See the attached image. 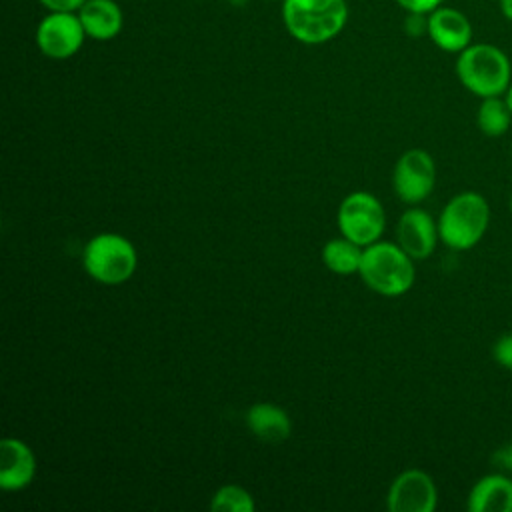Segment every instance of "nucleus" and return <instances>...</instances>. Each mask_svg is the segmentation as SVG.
Masks as SVG:
<instances>
[{
  "label": "nucleus",
  "mask_w": 512,
  "mask_h": 512,
  "mask_svg": "<svg viewBox=\"0 0 512 512\" xmlns=\"http://www.w3.org/2000/svg\"><path fill=\"white\" fill-rule=\"evenodd\" d=\"M510 152H512V148H510Z\"/></svg>",
  "instance_id": "a878e982"
},
{
  "label": "nucleus",
  "mask_w": 512,
  "mask_h": 512,
  "mask_svg": "<svg viewBox=\"0 0 512 512\" xmlns=\"http://www.w3.org/2000/svg\"><path fill=\"white\" fill-rule=\"evenodd\" d=\"M82 260L86 272L102 284L126 282L134 274L138 262L132 242L112 232L90 238Z\"/></svg>",
  "instance_id": "39448f33"
},
{
  "label": "nucleus",
  "mask_w": 512,
  "mask_h": 512,
  "mask_svg": "<svg viewBox=\"0 0 512 512\" xmlns=\"http://www.w3.org/2000/svg\"><path fill=\"white\" fill-rule=\"evenodd\" d=\"M80 22L96 40L114 38L122 28V12L112 0H86L80 8Z\"/></svg>",
  "instance_id": "4468645a"
},
{
  "label": "nucleus",
  "mask_w": 512,
  "mask_h": 512,
  "mask_svg": "<svg viewBox=\"0 0 512 512\" xmlns=\"http://www.w3.org/2000/svg\"><path fill=\"white\" fill-rule=\"evenodd\" d=\"M510 214H512V194H510Z\"/></svg>",
  "instance_id": "393cba45"
},
{
  "label": "nucleus",
  "mask_w": 512,
  "mask_h": 512,
  "mask_svg": "<svg viewBox=\"0 0 512 512\" xmlns=\"http://www.w3.org/2000/svg\"><path fill=\"white\" fill-rule=\"evenodd\" d=\"M492 356L498 366L512 370V332L498 336V340L492 346Z\"/></svg>",
  "instance_id": "6ab92c4d"
},
{
  "label": "nucleus",
  "mask_w": 512,
  "mask_h": 512,
  "mask_svg": "<svg viewBox=\"0 0 512 512\" xmlns=\"http://www.w3.org/2000/svg\"><path fill=\"white\" fill-rule=\"evenodd\" d=\"M84 26L80 16L72 12H52L48 14L36 32V42L42 54L62 60L72 56L84 42Z\"/></svg>",
  "instance_id": "1a4fd4ad"
},
{
  "label": "nucleus",
  "mask_w": 512,
  "mask_h": 512,
  "mask_svg": "<svg viewBox=\"0 0 512 512\" xmlns=\"http://www.w3.org/2000/svg\"><path fill=\"white\" fill-rule=\"evenodd\" d=\"M456 76L478 98L504 96L512 82V66L498 46L480 42L458 52Z\"/></svg>",
  "instance_id": "f257e3e1"
},
{
  "label": "nucleus",
  "mask_w": 512,
  "mask_h": 512,
  "mask_svg": "<svg viewBox=\"0 0 512 512\" xmlns=\"http://www.w3.org/2000/svg\"><path fill=\"white\" fill-rule=\"evenodd\" d=\"M358 274L370 290L382 296H400L414 284V258L400 244L374 242L364 248Z\"/></svg>",
  "instance_id": "7ed1b4c3"
},
{
  "label": "nucleus",
  "mask_w": 512,
  "mask_h": 512,
  "mask_svg": "<svg viewBox=\"0 0 512 512\" xmlns=\"http://www.w3.org/2000/svg\"><path fill=\"white\" fill-rule=\"evenodd\" d=\"M492 462L500 472H510L512 474V442L500 446L494 454H492Z\"/></svg>",
  "instance_id": "aec40b11"
},
{
  "label": "nucleus",
  "mask_w": 512,
  "mask_h": 512,
  "mask_svg": "<svg viewBox=\"0 0 512 512\" xmlns=\"http://www.w3.org/2000/svg\"><path fill=\"white\" fill-rule=\"evenodd\" d=\"M470 512H512V478L504 472L486 474L468 492Z\"/></svg>",
  "instance_id": "ddd939ff"
},
{
  "label": "nucleus",
  "mask_w": 512,
  "mask_h": 512,
  "mask_svg": "<svg viewBox=\"0 0 512 512\" xmlns=\"http://www.w3.org/2000/svg\"><path fill=\"white\" fill-rule=\"evenodd\" d=\"M476 124L484 136H490V138L504 136L512 124V112L504 96L482 98L476 112Z\"/></svg>",
  "instance_id": "f3484780"
},
{
  "label": "nucleus",
  "mask_w": 512,
  "mask_h": 512,
  "mask_svg": "<svg viewBox=\"0 0 512 512\" xmlns=\"http://www.w3.org/2000/svg\"><path fill=\"white\" fill-rule=\"evenodd\" d=\"M346 16L344 0H284L282 8L288 32L306 44H320L336 36Z\"/></svg>",
  "instance_id": "20e7f679"
},
{
  "label": "nucleus",
  "mask_w": 512,
  "mask_h": 512,
  "mask_svg": "<svg viewBox=\"0 0 512 512\" xmlns=\"http://www.w3.org/2000/svg\"><path fill=\"white\" fill-rule=\"evenodd\" d=\"M490 204L480 192H460L448 200L438 218L440 240L452 250H470L486 234Z\"/></svg>",
  "instance_id": "f03ea898"
},
{
  "label": "nucleus",
  "mask_w": 512,
  "mask_h": 512,
  "mask_svg": "<svg viewBox=\"0 0 512 512\" xmlns=\"http://www.w3.org/2000/svg\"><path fill=\"white\" fill-rule=\"evenodd\" d=\"M504 100H506V104H508V108H510V112H512V82H510L508 90L504 92Z\"/></svg>",
  "instance_id": "b1692460"
},
{
  "label": "nucleus",
  "mask_w": 512,
  "mask_h": 512,
  "mask_svg": "<svg viewBox=\"0 0 512 512\" xmlns=\"http://www.w3.org/2000/svg\"><path fill=\"white\" fill-rule=\"evenodd\" d=\"M36 474V458L28 444L18 438L0 442V486L2 490H22Z\"/></svg>",
  "instance_id": "f8f14e48"
},
{
  "label": "nucleus",
  "mask_w": 512,
  "mask_h": 512,
  "mask_svg": "<svg viewBox=\"0 0 512 512\" xmlns=\"http://www.w3.org/2000/svg\"><path fill=\"white\" fill-rule=\"evenodd\" d=\"M386 216L382 204L368 192H352L338 208V226L344 238L370 246L384 232Z\"/></svg>",
  "instance_id": "423d86ee"
},
{
  "label": "nucleus",
  "mask_w": 512,
  "mask_h": 512,
  "mask_svg": "<svg viewBox=\"0 0 512 512\" xmlns=\"http://www.w3.org/2000/svg\"><path fill=\"white\" fill-rule=\"evenodd\" d=\"M402 8H406L408 12H416V14H426L436 10L444 0H396Z\"/></svg>",
  "instance_id": "412c9836"
},
{
  "label": "nucleus",
  "mask_w": 512,
  "mask_h": 512,
  "mask_svg": "<svg viewBox=\"0 0 512 512\" xmlns=\"http://www.w3.org/2000/svg\"><path fill=\"white\" fill-rule=\"evenodd\" d=\"M246 422L252 434L266 442H282L290 436L292 430L288 414L268 402L254 404L246 414Z\"/></svg>",
  "instance_id": "2eb2a0df"
},
{
  "label": "nucleus",
  "mask_w": 512,
  "mask_h": 512,
  "mask_svg": "<svg viewBox=\"0 0 512 512\" xmlns=\"http://www.w3.org/2000/svg\"><path fill=\"white\" fill-rule=\"evenodd\" d=\"M396 236L400 248L410 258L424 260L434 252L440 238L438 222H434L432 216L422 208H408L398 220Z\"/></svg>",
  "instance_id": "9d476101"
},
{
  "label": "nucleus",
  "mask_w": 512,
  "mask_h": 512,
  "mask_svg": "<svg viewBox=\"0 0 512 512\" xmlns=\"http://www.w3.org/2000/svg\"><path fill=\"white\" fill-rule=\"evenodd\" d=\"M40 2L52 12H72L76 8H82L86 0H40Z\"/></svg>",
  "instance_id": "4be33fe9"
},
{
  "label": "nucleus",
  "mask_w": 512,
  "mask_h": 512,
  "mask_svg": "<svg viewBox=\"0 0 512 512\" xmlns=\"http://www.w3.org/2000/svg\"><path fill=\"white\" fill-rule=\"evenodd\" d=\"M362 246L348 240V238H334V240H328L322 248V260L324 264L336 272V274H352V272H358L360 270V262H362V252L360 250Z\"/></svg>",
  "instance_id": "dca6fc26"
},
{
  "label": "nucleus",
  "mask_w": 512,
  "mask_h": 512,
  "mask_svg": "<svg viewBox=\"0 0 512 512\" xmlns=\"http://www.w3.org/2000/svg\"><path fill=\"white\" fill-rule=\"evenodd\" d=\"M436 504V484L430 474L418 468L398 474L386 496V506L390 512H432Z\"/></svg>",
  "instance_id": "6e6552de"
},
{
  "label": "nucleus",
  "mask_w": 512,
  "mask_h": 512,
  "mask_svg": "<svg viewBox=\"0 0 512 512\" xmlns=\"http://www.w3.org/2000/svg\"><path fill=\"white\" fill-rule=\"evenodd\" d=\"M396 196L406 204H418L430 196L436 184V164L426 150L414 148L404 152L392 174Z\"/></svg>",
  "instance_id": "0eeeda50"
},
{
  "label": "nucleus",
  "mask_w": 512,
  "mask_h": 512,
  "mask_svg": "<svg viewBox=\"0 0 512 512\" xmlns=\"http://www.w3.org/2000/svg\"><path fill=\"white\" fill-rule=\"evenodd\" d=\"M498 2H500L502 14H504L508 20H512V0H498Z\"/></svg>",
  "instance_id": "5701e85b"
},
{
  "label": "nucleus",
  "mask_w": 512,
  "mask_h": 512,
  "mask_svg": "<svg viewBox=\"0 0 512 512\" xmlns=\"http://www.w3.org/2000/svg\"><path fill=\"white\" fill-rule=\"evenodd\" d=\"M210 508L214 512H252L254 510V500L244 488L228 484V486H222L212 496Z\"/></svg>",
  "instance_id": "a211bd4d"
},
{
  "label": "nucleus",
  "mask_w": 512,
  "mask_h": 512,
  "mask_svg": "<svg viewBox=\"0 0 512 512\" xmlns=\"http://www.w3.org/2000/svg\"><path fill=\"white\" fill-rule=\"evenodd\" d=\"M432 42L446 50V52H462L472 42V24L470 20L454 10V8H442L430 12L428 16V30Z\"/></svg>",
  "instance_id": "9b49d317"
}]
</instances>
